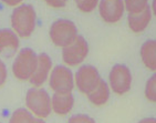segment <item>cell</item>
<instances>
[{
  "label": "cell",
  "mask_w": 156,
  "mask_h": 123,
  "mask_svg": "<svg viewBox=\"0 0 156 123\" xmlns=\"http://www.w3.org/2000/svg\"><path fill=\"white\" fill-rule=\"evenodd\" d=\"M11 27L20 38H29L36 29L37 13L31 5L22 3L11 12Z\"/></svg>",
  "instance_id": "6da1fadb"
},
{
  "label": "cell",
  "mask_w": 156,
  "mask_h": 123,
  "mask_svg": "<svg viewBox=\"0 0 156 123\" xmlns=\"http://www.w3.org/2000/svg\"><path fill=\"white\" fill-rule=\"evenodd\" d=\"M26 107L36 118L45 119L52 111L51 96L44 89L32 87L26 94Z\"/></svg>",
  "instance_id": "7a4b0ae2"
},
{
  "label": "cell",
  "mask_w": 156,
  "mask_h": 123,
  "mask_svg": "<svg viewBox=\"0 0 156 123\" xmlns=\"http://www.w3.org/2000/svg\"><path fill=\"white\" fill-rule=\"evenodd\" d=\"M38 66V54L30 48L19 50L12 63V73L20 81L30 80Z\"/></svg>",
  "instance_id": "3957f363"
},
{
  "label": "cell",
  "mask_w": 156,
  "mask_h": 123,
  "mask_svg": "<svg viewBox=\"0 0 156 123\" xmlns=\"http://www.w3.org/2000/svg\"><path fill=\"white\" fill-rule=\"evenodd\" d=\"M49 36L54 45L63 49L78 38V28L69 19H58L51 24Z\"/></svg>",
  "instance_id": "277c9868"
},
{
  "label": "cell",
  "mask_w": 156,
  "mask_h": 123,
  "mask_svg": "<svg viewBox=\"0 0 156 123\" xmlns=\"http://www.w3.org/2000/svg\"><path fill=\"white\" fill-rule=\"evenodd\" d=\"M133 77L131 70L127 66L123 63H117L112 67L108 73V85L111 91L117 94L123 96L131 90Z\"/></svg>",
  "instance_id": "5b68a950"
},
{
  "label": "cell",
  "mask_w": 156,
  "mask_h": 123,
  "mask_svg": "<svg viewBox=\"0 0 156 123\" xmlns=\"http://www.w3.org/2000/svg\"><path fill=\"white\" fill-rule=\"evenodd\" d=\"M49 85L54 93H72L75 85L74 74L66 66H55L49 77Z\"/></svg>",
  "instance_id": "8992f818"
},
{
  "label": "cell",
  "mask_w": 156,
  "mask_h": 123,
  "mask_svg": "<svg viewBox=\"0 0 156 123\" xmlns=\"http://www.w3.org/2000/svg\"><path fill=\"white\" fill-rule=\"evenodd\" d=\"M102 78L99 70L91 64H83L76 70L74 75L75 87L83 94H89L100 84Z\"/></svg>",
  "instance_id": "52a82bcc"
},
{
  "label": "cell",
  "mask_w": 156,
  "mask_h": 123,
  "mask_svg": "<svg viewBox=\"0 0 156 123\" xmlns=\"http://www.w3.org/2000/svg\"><path fill=\"white\" fill-rule=\"evenodd\" d=\"M89 54V43L84 37L78 36V38L70 45L62 49V60L69 67H75L81 64Z\"/></svg>",
  "instance_id": "ba28073f"
},
{
  "label": "cell",
  "mask_w": 156,
  "mask_h": 123,
  "mask_svg": "<svg viewBox=\"0 0 156 123\" xmlns=\"http://www.w3.org/2000/svg\"><path fill=\"white\" fill-rule=\"evenodd\" d=\"M99 13L106 24H115L122 19L125 11L124 0H100Z\"/></svg>",
  "instance_id": "9c48e42d"
},
{
  "label": "cell",
  "mask_w": 156,
  "mask_h": 123,
  "mask_svg": "<svg viewBox=\"0 0 156 123\" xmlns=\"http://www.w3.org/2000/svg\"><path fill=\"white\" fill-rule=\"evenodd\" d=\"M52 69L53 68H52V60L50 56L45 52L38 54V66H37V69L33 75L29 80L30 83L33 87L41 88L49 79Z\"/></svg>",
  "instance_id": "30bf717a"
},
{
  "label": "cell",
  "mask_w": 156,
  "mask_h": 123,
  "mask_svg": "<svg viewBox=\"0 0 156 123\" xmlns=\"http://www.w3.org/2000/svg\"><path fill=\"white\" fill-rule=\"evenodd\" d=\"M20 37L9 28L0 29V54L6 58L13 57L20 45Z\"/></svg>",
  "instance_id": "8fae6325"
},
{
  "label": "cell",
  "mask_w": 156,
  "mask_h": 123,
  "mask_svg": "<svg viewBox=\"0 0 156 123\" xmlns=\"http://www.w3.org/2000/svg\"><path fill=\"white\" fill-rule=\"evenodd\" d=\"M52 111L58 115H66L74 107L72 93H54L51 96Z\"/></svg>",
  "instance_id": "7c38bea8"
},
{
  "label": "cell",
  "mask_w": 156,
  "mask_h": 123,
  "mask_svg": "<svg viewBox=\"0 0 156 123\" xmlns=\"http://www.w3.org/2000/svg\"><path fill=\"white\" fill-rule=\"evenodd\" d=\"M152 16H153V12H152L150 6L143 11L137 12V13H129L127 24H129V29L135 33L143 32L148 27V24L152 20Z\"/></svg>",
  "instance_id": "4fadbf2b"
},
{
  "label": "cell",
  "mask_w": 156,
  "mask_h": 123,
  "mask_svg": "<svg viewBox=\"0 0 156 123\" xmlns=\"http://www.w3.org/2000/svg\"><path fill=\"white\" fill-rule=\"evenodd\" d=\"M140 56L145 68L156 72V40H146L141 45Z\"/></svg>",
  "instance_id": "5bb4252c"
},
{
  "label": "cell",
  "mask_w": 156,
  "mask_h": 123,
  "mask_svg": "<svg viewBox=\"0 0 156 123\" xmlns=\"http://www.w3.org/2000/svg\"><path fill=\"white\" fill-rule=\"evenodd\" d=\"M110 96H111V88L108 85V82L102 79L99 85L87 94V99L95 107H103L108 101Z\"/></svg>",
  "instance_id": "9a60e30c"
},
{
  "label": "cell",
  "mask_w": 156,
  "mask_h": 123,
  "mask_svg": "<svg viewBox=\"0 0 156 123\" xmlns=\"http://www.w3.org/2000/svg\"><path fill=\"white\" fill-rule=\"evenodd\" d=\"M36 119L27 108H19L12 112L8 123H36Z\"/></svg>",
  "instance_id": "2e32d148"
},
{
  "label": "cell",
  "mask_w": 156,
  "mask_h": 123,
  "mask_svg": "<svg viewBox=\"0 0 156 123\" xmlns=\"http://www.w3.org/2000/svg\"><path fill=\"white\" fill-rule=\"evenodd\" d=\"M124 5L129 13H137L148 7V0H124Z\"/></svg>",
  "instance_id": "e0dca14e"
},
{
  "label": "cell",
  "mask_w": 156,
  "mask_h": 123,
  "mask_svg": "<svg viewBox=\"0 0 156 123\" xmlns=\"http://www.w3.org/2000/svg\"><path fill=\"white\" fill-rule=\"evenodd\" d=\"M144 94L148 101L156 103V72H154L146 81Z\"/></svg>",
  "instance_id": "ac0fdd59"
},
{
  "label": "cell",
  "mask_w": 156,
  "mask_h": 123,
  "mask_svg": "<svg viewBox=\"0 0 156 123\" xmlns=\"http://www.w3.org/2000/svg\"><path fill=\"white\" fill-rule=\"evenodd\" d=\"M74 2L80 11L89 13L98 8L100 0H74Z\"/></svg>",
  "instance_id": "d6986e66"
},
{
  "label": "cell",
  "mask_w": 156,
  "mask_h": 123,
  "mask_svg": "<svg viewBox=\"0 0 156 123\" xmlns=\"http://www.w3.org/2000/svg\"><path fill=\"white\" fill-rule=\"evenodd\" d=\"M68 123H96V121L87 114L79 113L70 118Z\"/></svg>",
  "instance_id": "ffe728a7"
},
{
  "label": "cell",
  "mask_w": 156,
  "mask_h": 123,
  "mask_svg": "<svg viewBox=\"0 0 156 123\" xmlns=\"http://www.w3.org/2000/svg\"><path fill=\"white\" fill-rule=\"evenodd\" d=\"M44 2L48 5L49 7L54 8V9H60V8H64L68 3V0H44Z\"/></svg>",
  "instance_id": "44dd1931"
},
{
  "label": "cell",
  "mask_w": 156,
  "mask_h": 123,
  "mask_svg": "<svg viewBox=\"0 0 156 123\" xmlns=\"http://www.w3.org/2000/svg\"><path fill=\"white\" fill-rule=\"evenodd\" d=\"M7 77H8V70H7V66L5 64V62L0 59V87H2L3 84L6 83Z\"/></svg>",
  "instance_id": "7402d4cb"
},
{
  "label": "cell",
  "mask_w": 156,
  "mask_h": 123,
  "mask_svg": "<svg viewBox=\"0 0 156 123\" xmlns=\"http://www.w3.org/2000/svg\"><path fill=\"white\" fill-rule=\"evenodd\" d=\"M5 5H7V6L9 7H18L21 5V2H22V0H1Z\"/></svg>",
  "instance_id": "603a6c76"
},
{
  "label": "cell",
  "mask_w": 156,
  "mask_h": 123,
  "mask_svg": "<svg viewBox=\"0 0 156 123\" xmlns=\"http://www.w3.org/2000/svg\"><path fill=\"white\" fill-rule=\"evenodd\" d=\"M137 123H156V118H153V117L144 118V119H142V120L138 121Z\"/></svg>",
  "instance_id": "cb8c5ba5"
},
{
  "label": "cell",
  "mask_w": 156,
  "mask_h": 123,
  "mask_svg": "<svg viewBox=\"0 0 156 123\" xmlns=\"http://www.w3.org/2000/svg\"><path fill=\"white\" fill-rule=\"evenodd\" d=\"M151 9H152V12H153V15L156 17V0H152V5H151Z\"/></svg>",
  "instance_id": "d4e9b609"
},
{
  "label": "cell",
  "mask_w": 156,
  "mask_h": 123,
  "mask_svg": "<svg viewBox=\"0 0 156 123\" xmlns=\"http://www.w3.org/2000/svg\"><path fill=\"white\" fill-rule=\"evenodd\" d=\"M36 123H45L44 119H40V118H37L36 119Z\"/></svg>",
  "instance_id": "484cf974"
},
{
  "label": "cell",
  "mask_w": 156,
  "mask_h": 123,
  "mask_svg": "<svg viewBox=\"0 0 156 123\" xmlns=\"http://www.w3.org/2000/svg\"><path fill=\"white\" fill-rule=\"evenodd\" d=\"M0 123H1V122H0Z\"/></svg>",
  "instance_id": "4316f807"
}]
</instances>
